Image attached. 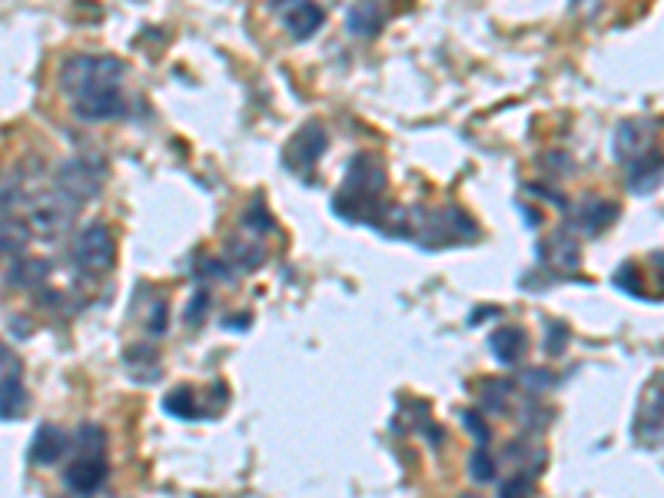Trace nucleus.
Here are the masks:
<instances>
[{
    "label": "nucleus",
    "instance_id": "obj_18",
    "mask_svg": "<svg viewBox=\"0 0 664 498\" xmlns=\"http://www.w3.org/2000/svg\"><path fill=\"white\" fill-rule=\"evenodd\" d=\"M508 396H512V382L495 379V382H485L482 386V402H485V409H492V412H505L508 402H512Z\"/></svg>",
    "mask_w": 664,
    "mask_h": 498
},
{
    "label": "nucleus",
    "instance_id": "obj_4",
    "mask_svg": "<svg viewBox=\"0 0 664 498\" xmlns=\"http://www.w3.org/2000/svg\"><path fill=\"white\" fill-rule=\"evenodd\" d=\"M70 256L80 269L87 273H110L113 263H117V240H113L110 226L103 223H90L77 233L74 246H70Z\"/></svg>",
    "mask_w": 664,
    "mask_h": 498
},
{
    "label": "nucleus",
    "instance_id": "obj_7",
    "mask_svg": "<svg viewBox=\"0 0 664 498\" xmlns=\"http://www.w3.org/2000/svg\"><path fill=\"white\" fill-rule=\"evenodd\" d=\"M323 153H326V130L319 127V123H306V127L289 140L283 157L289 170H309Z\"/></svg>",
    "mask_w": 664,
    "mask_h": 498
},
{
    "label": "nucleus",
    "instance_id": "obj_9",
    "mask_svg": "<svg viewBox=\"0 0 664 498\" xmlns=\"http://www.w3.org/2000/svg\"><path fill=\"white\" fill-rule=\"evenodd\" d=\"M279 20H283V27H286L296 40H309L319 27H323L326 14H323V7H316V4L289 0V4L279 7Z\"/></svg>",
    "mask_w": 664,
    "mask_h": 498
},
{
    "label": "nucleus",
    "instance_id": "obj_21",
    "mask_svg": "<svg viewBox=\"0 0 664 498\" xmlns=\"http://www.w3.org/2000/svg\"><path fill=\"white\" fill-rule=\"evenodd\" d=\"M77 445H80V455H103L107 452V435H103L97 425H80Z\"/></svg>",
    "mask_w": 664,
    "mask_h": 498
},
{
    "label": "nucleus",
    "instance_id": "obj_3",
    "mask_svg": "<svg viewBox=\"0 0 664 498\" xmlns=\"http://www.w3.org/2000/svg\"><path fill=\"white\" fill-rule=\"evenodd\" d=\"M80 206L64 196L54 186V190H37L30 196L27 203V216H24V226L30 236H40V240H57V236H64L70 230V223H74V213Z\"/></svg>",
    "mask_w": 664,
    "mask_h": 498
},
{
    "label": "nucleus",
    "instance_id": "obj_28",
    "mask_svg": "<svg viewBox=\"0 0 664 498\" xmlns=\"http://www.w3.org/2000/svg\"><path fill=\"white\" fill-rule=\"evenodd\" d=\"M206 303H210V296H206V293H196V296H193V303H190V309H186V323L196 326V313L203 316V313H206Z\"/></svg>",
    "mask_w": 664,
    "mask_h": 498
},
{
    "label": "nucleus",
    "instance_id": "obj_6",
    "mask_svg": "<svg viewBox=\"0 0 664 498\" xmlns=\"http://www.w3.org/2000/svg\"><path fill=\"white\" fill-rule=\"evenodd\" d=\"M635 429L641 442H664V372L648 386V396L638 409Z\"/></svg>",
    "mask_w": 664,
    "mask_h": 498
},
{
    "label": "nucleus",
    "instance_id": "obj_27",
    "mask_svg": "<svg viewBox=\"0 0 664 498\" xmlns=\"http://www.w3.org/2000/svg\"><path fill=\"white\" fill-rule=\"evenodd\" d=\"M552 372H542V369H532V372H525L522 376V386H528V389H535V392H545L548 386H552Z\"/></svg>",
    "mask_w": 664,
    "mask_h": 498
},
{
    "label": "nucleus",
    "instance_id": "obj_26",
    "mask_svg": "<svg viewBox=\"0 0 664 498\" xmlns=\"http://www.w3.org/2000/svg\"><path fill=\"white\" fill-rule=\"evenodd\" d=\"M565 339H568V329H565V326H558V323H548V342H545V349L552 352V356H558V352H562Z\"/></svg>",
    "mask_w": 664,
    "mask_h": 498
},
{
    "label": "nucleus",
    "instance_id": "obj_22",
    "mask_svg": "<svg viewBox=\"0 0 664 498\" xmlns=\"http://www.w3.org/2000/svg\"><path fill=\"white\" fill-rule=\"evenodd\" d=\"M469 475L475 482H492L495 479V459L485 449H479V452H472V459H469Z\"/></svg>",
    "mask_w": 664,
    "mask_h": 498
},
{
    "label": "nucleus",
    "instance_id": "obj_23",
    "mask_svg": "<svg viewBox=\"0 0 664 498\" xmlns=\"http://www.w3.org/2000/svg\"><path fill=\"white\" fill-rule=\"evenodd\" d=\"M615 286L625 289V293H631V296H641L645 293V286H641V269L635 263H625L615 273Z\"/></svg>",
    "mask_w": 664,
    "mask_h": 498
},
{
    "label": "nucleus",
    "instance_id": "obj_1",
    "mask_svg": "<svg viewBox=\"0 0 664 498\" xmlns=\"http://www.w3.org/2000/svg\"><path fill=\"white\" fill-rule=\"evenodd\" d=\"M127 74L123 60L107 54H74L60 64V90L74 103L80 120H113L123 113L120 80Z\"/></svg>",
    "mask_w": 664,
    "mask_h": 498
},
{
    "label": "nucleus",
    "instance_id": "obj_20",
    "mask_svg": "<svg viewBox=\"0 0 664 498\" xmlns=\"http://www.w3.org/2000/svg\"><path fill=\"white\" fill-rule=\"evenodd\" d=\"M548 249H555V253H558L552 259L558 269H575L578 266V246H575V240H568L565 230L552 236V246H548Z\"/></svg>",
    "mask_w": 664,
    "mask_h": 498
},
{
    "label": "nucleus",
    "instance_id": "obj_13",
    "mask_svg": "<svg viewBox=\"0 0 664 498\" xmlns=\"http://www.w3.org/2000/svg\"><path fill=\"white\" fill-rule=\"evenodd\" d=\"M4 362V422H14L24 412V386H20V362L10 349L0 352Z\"/></svg>",
    "mask_w": 664,
    "mask_h": 498
},
{
    "label": "nucleus",
    "instance_id": "obj_29",
    "mask_svg": "<svg viewBox=\"0 0 664 498\" xmlns=\"http://www.w3.org/2000/svg\"><path fill=\"white\" fill-rule=\"evenodd\" d=\"M246 226H249V230H253V226H256V230H273V220H269V216L256 206V216L246 213Z\"/></svg>",
    "mask_w": 664,
    "mask_h": 498
},
{
    "label": "nucleus",
    "instance_id": "obj_24",
    "mask_svg": "<svg viewBox=\"0 0 664 498\" xmlns=\"http://www.w3.org/2000/svg\"><path fill=\"white\" fill-rule=\"evenodd\" d=\"M532 495H535L532 475H515V479L502 482V489H498V498H532Z\"/></svg>",
    "mask_w": 664,
    "mask_h": 498
},
{
    "label": "nucleus",
    "instance_id": "obj_16",
    "mask_svg": "<svg viewBox=\"0 0 664 498\" xmlns=\"http://www.w3.org/2000/svg\"><path fill=\"white\" fill-rule=\"evenodd\" d=\"M578 220H581V226H585L591 236L605 233L608 226L618 220V203H611V200H588L578 210Z\"/></svg>",
    "mask_w": 664,
    "mask_h": 498
},
{
    "label": "nucleus",
    "instance_id": "obj_5",
    "mask_svg": "<svg viewBox=\"0 0 664 498\" xmlns=\"http://www.w3.org/2000/svg\"><path fill=\"white\" fill-rule=\"evenodd\" d=\"M54 186L80 206V203H87V200H93V196L100 193L103 166H93V160H77V157L64 160V163L57 166Z\"/></svg>",
    "mask_w": 664,
    "mask_h": 498
},
{
    "label": "nucleus",
    "instance_id": "obj_12",
    "mask_svg": "<svg viewBox=\"0 0 664 498\" xmlns=\"http://www.w3.org/2000/svg\"><path fill=\"white\" fill-rule=\"evenodd\" d=\"M67 432L60 425H40L34 442H30V462L34 465H54L67 452Z\"/></svg>",
    "mask_w": 664,
    "mask_h": 498
},
{
    "label": "nucleus",
    "instance_id": "obj_25",
    "mask_svg": "<svg viewBox=\"0 0 664 498\" xmlns=\"http://www.w3.org/2000/svg\"><path fill=\"white\" fill-rule=\"evenodd\" d=\"M462 422H465V429H469L475 439L479 442H485L489 439V425H485V419L475 409H469V412H462Z\"/></svg>",
    "mask_w": 664,
    "mask_h": 498
},
{
    "label": "nucleus",
    "instance_id": "obj_8",
    "mask_svg": "<svg viewBox=\"0 0 664 498\" xmlns=\"http://www.w3.org/2000/svg\"><path fill=\"white\" fill-rule=\"evenodd\" d=\"M107 472L110 469H107V459H103V455H77V459L67 465L64 482H67V489H74L80 495H93L103 482H107Z\"/></svg>",
    "mask_w": 664,
    "mask_h": 498
},
{
    "label": "nucleus",
    "instance_id": "obj_14",
    "mask_svg": "<svg viewBox=\"0 0 664 498\" xmlns=\"http://www.w3.org/2000/svg\"><path fill=\"white\" fill-rule=\"evenodd\" d=\"M489 349L492 356L502 362V366H515L518 359L525 356V332L515 326H502L489 336Z\"/></svg>",
    "mask_w": 664,
    "mask_h": 498
},
{
    "label": "nucleus",
    "instance_id": "obj_10",
    "mask_svg": "<svg viewBox=\"0 0 664 498\" xmlns=\"http://www.w3.org/2000/svg\"><path fill=\"white\" fill-rule=\"evenodd\" d=\"M651 150H658V147H655V137H651V123L648 120H631L618 130L615 153H618L621 166L638 160V157H645V153H651Z\"/></svg>",
    "mask_w": 664,
    "mask_h": 498
},
{
    "label": "nucleus",
    "instance_id": "obj_2",
    "mask_svg": "<svg viewBox=\"0 0 664 498\" xmlns=\"http://www.w3.org/2000/svg\"><path fill=\"white\" fill-rule=\"evenodd\" d=\"M386 183H389L386 166L379 163V157L362 153V157L349 163V173L339 186L336 200H332V210L349 223L379 226V216L386 213V206H382V190H386Z\"/></svg>",
    "mask_w": 664,
    "mask_h": 498
},
{
    "label": "nucleus",
    "instance_id": "obj_19",
    "mask_svg": "<svg viewBox=\"0 0 664 498\" xmlns=\"http://www.w3.org/2000/svg\"><path fill=\"white\" fill-rule=\"evenodd\" d=\"M226 253H230V259H236L243 269H253L266 259V249L263 246H249V243H240V240H230V246H226Z\"/></svg>",
    "mask_w": 664,
    "mask_h": 498
},
{
    "label": "nucleus",
    "instance_id": "obj_17",
    "mask_svg": "<svg viewBox=\"0 0 664 498\" xmlns=\"http://www.w3.org/2000/svg\"><path fill=\"white\" fill-rule=\"evenodd\" d=\"M163 409L170 415H176V419H196V415H200V402H196L190 386H180V389H173L170 396H166Z\"/></svg>",
    "mask_w": 664,
    "mask_h": 498
},
{
    "label": "nucleus",
    "instance_id": "obj_30",
    "mask_svg": "<svg viewBox=\"0 0 664 498\" xmlns=\"http://www.w3.org/2000/svg\"><path fill=\"white\" fill-rule=\"evenodd\" d=\"M459 498H479V495H459Z\"/></svg>",
    "mask_w": 664,
    "mask_h": 498
},
{
    "label": "nucleus",
    "instance_id": "obj_15",
    "mask_svg": "<svg viewBox=\"0 0 664 498\" xmlns=\"http://www.w3.org/2000/svg\"><path fill=\"white\" fill-rule=\"evenodd\" d=\"M386 24V10L382 4H359L346 14V27L352 37H376Z\"/></svg>",
    "mask_w": 664,
    "mask_h": 498
},
{
    "label": "nucleus",
    "instance_id": "obj_11",
    "mask_svg": "<svg viewBox=\"0 0 664 498\" xmlns=\"http://www.w3.org/2000/svg\"><path fill=\"white\" fill-rule=\"evenodd\" d=\"M664 176V153L661 150H651L645 157L625 163V180L631 186V193H648L655 190Z\"/></svg>",
    "mask_w": 664,
    "mask_h": 498
}]
</instances>
